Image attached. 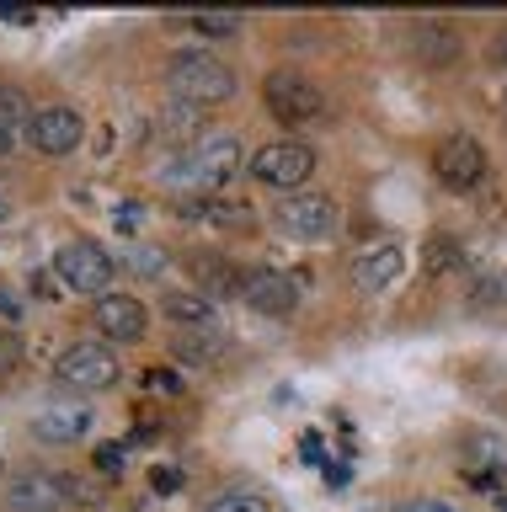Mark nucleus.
<instances>
[{"label": "nucleus", "instance_id": "f257e3e1", "mask_svg": "<svg viewBox=\"0 0 507 512\" xmlns=\"http://www.w3.org/2000/svg\"><path fill=\"white\" fill-rule=\"evenodd\" d=\"M241 160L246 155H241V139H235V134H209V139L187 144L182 155H171L161 176L171 187H193L198 198H219V187L235 182Z\"/></svg>", "mask_w": 507, "mask_h": 512}, {"label": "nucleus", "instance_id": "f03ea898", "mask_svg": "<svg viewBox=\"0 0 507 512\" xmlns=\"http://www.w3.org/2000/svg\"><path fill=\"white\" fill-rule=\"evenodd\" d=\"M235 86H241V75H235L219 54H209V48H182V54L166 59V91H171V102L219 107V102H230V96H235Z\"/></svg>", "mask_w": 507, "mask_h": 512}, {"label": "nucleus", "instance_id": "7ed1b4c3", "mask_svg": "<svg viewBox=\"0 0 507 512\" xmlns=\"http://www.w3.org/2000/svg\"><path fill=\"white\" fill-rule=\"evenodd\" d=\"M273 224L289 240H331L342 230V208H337V198H326V192H289L278 208H273Z\"/></svg>", "mask_w": 507, "mask_h": 512}, {"label": "nucleus", "instance_id": "20e7f679", "mask_svg": "<svg viewBox=\"0 0 507 512\" xmlns=\"http://www.w3.org/2000/svg\"><path fill=\"white\" fill-rule=\"evenodd\" d=\"M251 176H257L262 187H278L283 198H289V192H305V182L315 176V150L299 139H273L251 155Z\"/></svg>", "mask_w": 507, "mask_h": 512}, {"label": "nucleus", "instance_id": "39448f33", "mask_svg": "<svg viewBox=\"0 0 507 512\" xmlns=\"http://www.w3.org/2000/svg\"><path fill=\"white\" fill-rule=\"evenodd\" d=\"M54 272L70 294H91V299L113 294V256H107L97 240H65L54 256Z\"/></svg>", "mask_w": 507, "mask_h": 512}, {"label": "nucleus", "instance_id": "423d86ee", "mask_svg": "<svg viewBox=\"0 0 507 512\" xmlns=\"http://www.w3.org/2000/svg\"><path fill=\"white\" fill-rule=\"evenodd\" d=\"M262 102H267V112H273L278 123H289V128H299V123H310V118H321V112H326L321 86L305 80L299 70H273V75H267L262 80Z\"/></svg>", "mask_w": 507, "mask_h": 512}, {"label": "nucleus", "instance_id": "0eeeda50", "mask_svg": "<svg viewBox=\"0 0 507 512\" xmlns=\"http://www.w3.org/2000/svg\"><path fill=\"white\" fill-rule=\"evenodd\" d=\"M54 379L70 390H113L118 384V352L102 342H75L54 358Z\"/></svg>", "mask_w": 507, "mask_h": 512}, {"label": "nucleus", "instance_id": "6e6552de", "mask_svg": "<svg viewBox=\"0 0 507 512\" xmlns=\"http://www.w3.org/2000/svg\"><path fill=\"white\" fill-rule=\"evenodd\" d=\"M433 171L449 192H475L486 182V150L470 134H443L433 144Z\"/></svg>", "mask_w": 507, "mask_h": 512}, {"label": "nucleus", "instance_id": "1a4fd4ad", "mask_svg": "<svg viewBox=\"0 0 507 512\" xmlns=\"http://www.w3.org/2000/svg\"><path fill=\"white\" fill-rule=\"evenodd\" d=\"M75 502L70 491V475H43V470H27L6 486V507L11 512H65Z\"/></svg>", "mask_w": 507, "mask_h": 512}, {"label": "nucleus", "instance_id": "9d476101", "mask_svg": "<svg viewBox=\"0 0 507 512\" xmlns=\"http://www.w3.org/2000/svg\"><path fill=\"white\" fill-rule=\"evenodd\" d=\"M81 139H86V123L75 107H38L33 123H27V144L38 155H70Z\"/></svg>", "mask_w": 507, "mask_h": 512}, {"label": "nucleus", "instance_id": "9b49d317", "mask_svg": "<svg viewBox=\"0 0 507 512\" xmlns=\"http://www.w3.org/2000/svg\"><path fill=\"white\" fill-rule=\"evenodd\" d=\"M241 299L257 315H294L299 310V283L289 278V272L251 267V272H241Z\"/></svg>", "mask_w": 507, "mask_h": 512}, {"label": "nucleus", "instance_id": "f8f14e48", "mask_svg": "<svg viewBox=\"0 0 507 512\" xmlns=\"http://www.w3.org/2000/svg\"><path fill=\"white\" fill-rule=\"evenodd\" d=\"M91 326H97L107 342H139L150 326V315H145V304L129 299V294H102L91 304Z\"/></svg>", "mask_w": 507, "mask_h": 512}, {"label": "nucleus", "instance_id": "ddd939ff", "mask_svg": "<svg viewBox=\"0 0 507 512\" xmlns=\"http://www.w3.org/2000/svg\"><path fill=\"white\" fill-rule=\"evenodd\" d=\"M401 272H406V251L395 246V240L369 246L363 256H353V288H363V294H385Z\"/></svg>", "mask_w": 507, "mask_h": 512}, {"label": "nucleus", "instance_id": "4468645a", "mask_svg": "<svg viewBox=\"0 0 507 512\" xmlns=\"http://www.w3.org/2000/svg\"><path fill=\"white\" fill-rule=\"evenodd\" d=\"M86 427H91V411L86 406H43V411H33V422H27V432H33L38 443H49V448L81 443Z\"/></svg>", "mask_w": 507, "mask_h": 512}, {"label": "nucleus", "instance_id": "2eb2a0df", "mask_svg": "<svg viewBox=\"0 0 507 512\" xmlns=\"http://www.w3.org/2000/svg\"><path fill=\"white\" fill-rule=\"evenodd\" d=\"M155 139L198 144V139H209V118H203V107H193V102H166L155 112Z\"/></svg>", "mask_w": 507, "mask_h": 512}, {"label": "nucleus", "instance_id": "dca6fc26", "mask_svg": "<svg viewBox=\"0 0 507 512\" xmlns=\"http://www.w3.org/2000/svg\"><path fill=\"white\" fill-rule=\"evenodd\" d=\"M465 464L470 470H486V475H507V438L502 432H465Z\"/></svg>", "mask_w": 507, "mask_h": 512}, {"label": "nucleus", "instance_id": "f3484780", "mask_svg": "<svg viewBox=\"0 0 507 512\" xmlns=\"http://www.w3.org/2000/svg\"><path fill=\"white\" fill-rule=\"evenodd\" d=\"M411 43H417V54H422L427 64H449V59H459V32L443 27V22H417Z\"/></svg>", "mask_w": 507, "mask_h": 512}, {"label": "nucleus", "instance_id": "a211bd4d", "mask_svg": "<svg viewBox=\"0 0 507 512\" xmlns=\"http://www.w3.org/2000/svg\"><path fill=\"white\" fill-rule=\"evenodd\" d=\"M182 219H209V224H251L246 203H225V198H193L182 203Z\"/></svg>", "mask_w": 507, "mask_h": 512}, {"label": "nucleus", "instance_id": "6ab92c4d", "mask_svg": "<svg viewBox=\"0 0 507 512\" xmlns=\"http://www.w3.org/2000/svg\"><path fill=\"white\" fill-rule=\"evenodd\" d=\"M193 272H198V283L209 288V299H230V294H241V272H230L225 262H219V256H198Z\"/></svg>", "mask_w": 507, "mask_h": 512}, {"label": "nucleus", "instance_id": "aec40b11", "mask_svg": "<svg viewBox=\"0 0 507 512\" xmlns=\"http://www.w3.org/2000/svg\"><path fill=\"white\" fill-rule=\"evenodd\" d=\"M203 512H273V502H267L262 491H251V486H230V491H219Z\"/></svg>", "mask_w": 507, "mask_h": 512}, {"label": "nucleus", "instance_id": "412c9836", "mask_svg": "<svg viewBox=\"0 0 507 512\" xmlns=\"http://www.w3.org/2000/svg\"><path fill=\"white\" fill-rule=\"evenodd\" d=\"M166 315L182 320V326H209L214 320V299H198V294H166Z\"/></svg>", "mask_w": 507, "mask_h": 512}, {"label": "nucleus", "instance_id": "4be33fe9", "mask_svg": "<svg viewBox=\"0 0 507 512\" xmlns=\"http://www.w3.org/2000/svg\"><path fill=\"white\" fill-rule=\"evenodd\" d=\"M198 32V38H235V32H241V16H219V11H203V16H193V22H187Z\"/></svg>", "mask_w": 507, "mask_h": 512}, {"label": "nucleus", "instance_id": "5701e85b", "mask_svg": "<svg viewBox=\"0 0 507 512\" xmlns=\"http://www.w3.org/2000/svg\"><path fill=\"white\" fill-rule=\"evenodd\" d=\"M459 262H465V251H459L454 246V240H433V246H427V272H449V267H459Z\"/></svg>", "mask_w": 507, "mask_h": 512}, {"label": "nucleus", "instance_id": "b1692460", "mask_svg": "<svg viewBox=\"0 0 507 512\" xmlns=\"http://www.w3.org/2000/svg\"><path fill=\"white\" fill-rule=\"evenodd\" d=\"M475 304H481V310L507 304V278H481V283H475Z\"/></svg>", "mask_w": 507, "mask_h": 512}, {"label": "nucleus", "instance_id": "393cba45", "mask_svg": "<svg viewBox=\"0 0 507 512\" xmlns=\"http://www.w3.org/2000/svg\"><path fill=\"white\" fill-rule=\"evenodd\" d=\"M145 390H150V395H182V379L171 374V368H150V374H145Z\"/></svg>", "mask_w": 507, "mask_h": 512}, {"label": "nucleus", "instance_id": "a878e982", "mask_svg": "<svg viewBox=\"0 0 507 512\" xmlns=\"http://www.w3.org/2000/svg\"><path fill=\"white\" fill-rule=\"evenodd\" d=\"M91 459H97V470H102V475H118V470H123V448H118V443H102Z\"/></svg>", "mask_w": 507, "mask_h": 512}, {"label": "nucleus", "instance_id": "bb28decb", "mask_svg": "<svg viewBox=\"0 0 507 512\" xmlns=\"http://www.w3.org/2000/svg\"><path fill=\"white\" fill-rule=\"evenodd\" d=\"M150 486L161 491V496H171V491H182V470H171V464H161V470L150 475Z\"/></svg>", "mask_w": 507, "mask_h": 512}, {"label": "nucleus", "instance_id": "cd10ccee", "mask_svg": "<svg viewBox=\"0 0 507 512\" xmlns=\"http://www.w3.org/2000/svg\"><path fill=\"white\" fill-rule=\"evenodd\" d=\"M161 267H166V256H161V251H134V272H150V278H155Z\"/></svg>", "mask_w": 507, "mask_h": 512}, {"label": "nucleus", "instance_id": "c85d7f7f", "mask_svg": "<svg viewBox=\"0 0 507 512\" xmlns=\"http://www.w3.org/2000/svg\"><path fill=\"white\" fill-rule=\"evenodd\" d=\"M321 470H326V486H347V480H353L347 475V459H326Z\"/></svg>", "mask_w": 507, "mask_h": 512}, {"label": "nucleus", "instance_id": "c756f323", "mask_svg": "<svg viewBox=\"0 0 507 512\" xmlns=\"http://www.w3.org/2000/svg\"><path fill=\"white\" fill-rule=\"evenodd\" d=\"M113 219L123 224V230H134V224H139V208H134V203H123V208H118V214H113Z\"/></svg>", "mask_w": 507, "mask_h": 512}, {"label": "nucleus", "instance_id": "7c9ffc66", "mask_svg": "<svg viewBox=\"0 0 507 512\" xmlns=\"http://www.w3.org/2000/svg\"><path fill=\"white\" fill-rule=\"evenodd\" d=\"M401 512H454L449 502H406Z\"/></svg>", "mask_w": 507, "mask_h": 512}, {"label": "nucleus", "instance_id": "2f4dec72", "mask_svg": "<svg viewBox=\"0 0 507 512\" xmlns=\"http://www.w3.org/2000/svg\"><path fill=\"white\" fill-rule=\"evenodd\" d=\"M491 64H497V70L507 64V32H497V43H491Z\"/></svg>", "mask_w": 507, "mask_h": 512}, {"label": "nucleus", "instance_id": "473e14b6", "mask_svg": "<svg viewBox=\"0 0 507 512\" xmlns=\"http://www.w3.org/2000/svg\"><path fill=\"white\" fill-rule=\"evenodd\" d=\"M299 454H305V459H321V438H315V432H310V438L299 443Z\"/></svg>", "mask_w": 507, "mask_h": 512}, {"label": "nucleus", "instance_id": "72a5a7b5", "mask_svg": "<svg viewBox=\"0 0 507 512\" xmlns=\"http://www.w3.org/2000/svg\"><path fill=\"white\" fill-rule=\"evenodd\" d=\"M0 315H6V320H17L22 310H17V299H11V294H0Z\"/></svg>", "mask_w": 507, "mask_h": 512}, {"label": "nucleus", "instance_id": "f704fd0d", "mask_svg": "<svg viewBox=\"0 0 507 512\" xmlns=\"http://www.w3.org/2000/svg\"><path fill=\"white\" fill-rule=\"evenodd\" d=\"M6 150H11V123L0 118V155H6Z\"/></svg>", "mask_w": 507, "mask_h": 512}, {"label": "nucleus", "instance_id": "c9c22d12", "mask_svg": "<svg viewBox=\"0 0 507 512\" xmlns=\"http://www.w3.org/2000/svg\"><path fill=\"white\" fill-rule=\"evenodd\" d=\"M497 512H507V491H502V496H497Z\"/></svg>", "mask_w": 507, "mask_h": 512}, {"label": "nucleus", "instance_id": "e433bc0d", "mask_svg": "<svg viewBox=\"0 0 507 512\" xmlns=\"http://www.w3.org/2000/svg\"><path fill=\"white\" fill-rule=\"evenodd\" d=\"M502 118H507V91H502Z\"/></svg>", "mask_w": 507, "mask_h": 512}, {"label": "nucleus", "instance_id": "4c0bfd02", "mask_svg": "<svg viewBox=\"0 0 507 512\" xmlns=\"http://www.w3.org/2000/svg\"><path fill=\"white\" fill-rule=\"evenodd\" d=\"M0 219H6V198H0Z\"/></svg>", "mask_w": 507, "mask_h": 512}]
</instances>
